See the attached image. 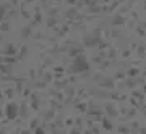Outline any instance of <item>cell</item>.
Instances as JSON below:
<instances>
[{
  "label": "cell",
  "instance_id": "1",
  "mask_svg": "<svg viewBox=\"0 0 146 134\" xmlns=\"http://www.w3.org/2000/svg\"><path fill=\"white\" fill-rule=\"evenodd\" d=\"M86 68H88V63H86V60H84L83 57H80L78 60L75 62V70H76V71H83Z\"/></svg>",
  "mask_w": 146,
  "mask_h": 134
},
{
  "label": "cell",
  "instance_id": "2",
  "mask_svg": "<svg viewBox=\"0 0 146 134\" xmlns=\"http://www.w3.org/2000/svg\"><path fill=\"white\" fill-rule=\"evenodd\" d=\"M15 113H16V107L13 105V103H11L10 107H8V116L11 118V116H15Z\"/></svg>",
  "mask_w": 146,
  "mask_h": 134
}]
</instances>
